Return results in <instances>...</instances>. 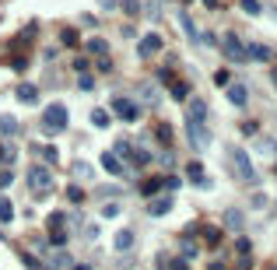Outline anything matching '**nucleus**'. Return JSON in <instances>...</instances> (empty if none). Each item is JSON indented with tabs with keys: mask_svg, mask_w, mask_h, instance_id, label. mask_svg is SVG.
Segmentation results:
<instances>
[{
	"mask_svg": "<svg viewBox=\"0 0 277 270\" xmlns=\"http://www.w3.org/2000/svg\"><path fill=\"white\" fill-rule=\"evenodd\" d=\"M25 179H28V190H32L35 197H46V193H53V172L42 169V165H32Z\"/></svg>",
	"mask_w": 277,
	"mask_h": 270,
	"instance_id": "nucleus-1",
	"label": "nucleus"
},
{
	"mask_svg": "<svg viewBox=\"0 0 277 270\" xmlns=\"http://www.w3.org/2000/svg\"><path fill=\"white\" fill-rule=\"evenodd\" d=\"M228 155H231V165H235V172L246 179V183H260V175H256V169H253V161H249V155H246L242 147H228Z\"/></svg>",
	"mask_w": 277,
	"mask_h": 270,
	"instance_id": "nucleus-2",
	"label": "nucleus"
},
{
	"mask_svg": "<svg viewBox=\"0 0 277 270\" xmlns=\"http://www.w3.org/2000/svg\"><path fill=\"white\" fill-rule=\"evenodd\" d=\"M186 133H189V144L197 147V151H203V147H211V130L207 123H200V119H186Z\"/></svg>",
	"mask_w": 277,
	"mask_h": 270,
	"instance_id": "nucleus-3",
	"label": "nucleus"
},
{
	"mask_svg": "<svg viewBox=\"0 0 277 270\" xmlns=\"http://www.w3.org/2000/svg\"><path fill=\"white\" fill-rule=\"evenodd\" d=\"M42 123H46L53 133H60V130H67V106H60V102H53V106L42 112Z\"/></svg>",
	"mask_w": 277,
	"mask_h": 270,
	"instance_id": "nucleus-4",
	"label": "nucleus"
},
{
	"mask_svg": "<svg viewBox=\"0 0 277 270\" xmlns=\"http://www.w3.org/2000/svg\"><path fill=\"white\" fill-rule=\"evenodd\" d=\"M221 49H225V56L231 60V64H242V60H246V46L239 42L235 32H225L221 35Z\"/></svg>",
	"mask_w": 277,
	"mask_h": 270,
	"instance_id": "nucleus-5",
	"label": "nucleus"
},
{
	"mask_svg": "<svg viewBox=\"0 0 277 270\" xmlns=\"http://www.w3.org/2000/svg\"><path fill=\"white\" fill-rule=\"evenodd\" d=\"M112 109L120 119H126V123H134V119L140 116V106L137 102H130V98H112Z\"/></svg>",
	"mask_w": 277,
	"mask_h": 270,
	"instance_id": "nucleus-6",
	"label": "nucleus"
},
{
	"mask_svg": "<svg viewBox=\"0 0 277 270\" xmlns=\"http://www.w3.org/2000/svg\"><path fill=\"white\" fill-rule=\"evenodd\" d=\"M158 49H162V35H154V32L144 35V39L137 42V53H140V56H154Z\"/></svg>",
	"mask_w": 277,
	"mask_h": 270,
	"instance_id": "nucleus-7",
	"label": "nucleus"
},
{
	"mask_svg": "<svg viewBox=\"0 0 277 270\" xmlns=\"http://www.w3.org/2000/svg\"><path fill=\"white\" fill-rule=\"evenodd\" d=\"M242 224H246L242 211H239V207H228V211H225V228H231V232H242Z\"/></svg>",
	"mask_w": 277,
	"mask_h": 270,
	"instance_id": "nucleus-8",
	"label": "nucleus"
},
{
	"mask_svg": "<svg viewBox=\"0 0 277 270\" xmlns=\"http://www.w3.org/2000/svg\"><path fill=\"white\" fill-rule=\"evenodd\" d=\"M274 53L267 49V46H260V42H249V46H246V60H260V64H267Z\"/></svg>",
	"mask_w": 277,
	"mask_h": 270,
	"instance_id": "nucleus-9",
	"label": "nucleus"
},
{
	"mask_svg": "<svg viewBox=\"0 0 277 270\" xmlns=\"http://www.w3.org/2000/svg\"><path fill=\"white\" fill-rule=\"evenodd\" d=\"M228 102H231V106H246V102H249L246 84H228Z\"/></svg>",
	"mask_w": 277,
	"mask_h": 270,
	"instance_id": "nucleus-10",
	"label": "nucleus"
},
{
	"mask_svg": "<svg viewBox=\"0 0 277 270\" xmlns=\"http://www.w3.org/2000/svg\"><path fill=\"white\" fill-rule=\"evenodd\" d=\"M148 211H151L154 218L169 214V211H172V197H158V200H151V204H148Z\"/></svg>",
	"mask_w": 277,
	"mask_h": 270,
	"instance_id": "nucleus-11",
	"label": "nucleus"
},
{
	"mask_svg": "<svg viewBox=\"0 0 277 270\" xmlns=\"http://www.w3.org/2000/svg\"><path fill=\"white\" fill-rule=\"evenodd\" d=\"M186 119H200V123H207V102L193 98V102H189V116Z\"/></svg>",
	"mask_w": 277,
	"mask_h": 270,
	"instance_id": "nucleus-12",
	"label": "nucleus"
},
{
	"mask_svg": "<svg viewBox=\"0 0 277 270\" xmlns=\"http://www.w3.org/2000/svg\"><path fill=\"white\" fill-rule=\"evenodd\" d=\"M112 246L120 249V253H126V249H134V232H116V238H112Z\"/></svg>",
	"mask_w": 277,
	"mask_h": 270,
	"instance_id": "nucleus-13",
	"label": "nucleus"
},
{
	"mask_svg": "<svg viewBox=\"0 0 277 270\" xmlns=\"http://www.w3.org/2000/svg\"><path fill=\"white\" fill-rule=\"evenodd\" d=\"M162 186H165V179H162V175H154V179H144V183H140V193H144V197H154V193L162 190Z\"/></svg>",
	"mask_w": 277,
	"mask_h": 270,
	"instance_id": "nucleus-14",
	"label": "nucleus"
},
{
	"mask_svg": "<svg viewBox=\"0 0 277 270\" xmlns=\"http://www.w3.org/2000/svg\"><path fill=\"white\" fill-rule=\"evenodd\" d=\"M137 92H140V98L148 102V106H158V88H154L151 81H144V84L137 88Z\"/></svg>",
	"mask_w": 277,
	"mask_h": 270,
	"instance_id": "nucleus-15",
	"label": "nucleus"
},
{
	"mask_svg": "<svg viewBox=\"0 0 277 270\" xmlns=\"http://www.w3.org/2000/svg\"><path fill=\"white\" fill-rule=\"evenodd\" d=\"M200 235H203V242H207V246H217V242H221V228H214V224H203Z\"/></svg>",
	"mask_w": 277,
	"mask_h": 270,
	"instance_id": "nucleus-16",
	"label": "nucleus"
},
{
	"mask_svg": "<svg viewBox=\"0 0 277 270\" xmlns=\"http://www.w3.org/2000/svg\"><path fill=\"white\" fill-rule=\"evenodd\" d=\"M102 169H106V172H112V175H120L123 172V165H120V158H116V155H102Z\"/></svg>",
	"mask_w": 277,
	"mask_h": 270,
	"instance_id": "nucleus-17",
	"label": "nucleus"
},
{
	"mask_svg": "<svg viewBox=\"0 0 277 270\" xmlns=\"http://www.w3.org/2000/svg\"><path fill=\"white\" fill-rule=\"evenodd\" d=\"M88 53H95V56H102V53H109V42L106 39H88V46H84Z\"/></svg>",
	"mask_w": 277,
	"mask_h": 270,
	"instance_id": "nucleus-18",
	"label": "nucleus"
},
{
	"mask_svg": "<svg viewBox=\"0 0 277 270\" xmlns=\"http://www.w3.org/2000/svg\"><path fill=\"white\" fill-rule=\"evenodd\" d=\"M18 98H21V102H35V98H39V88H35V84H21V88H18Z\"/></svg>",
	"mask_w": 277,
	"mask_h": 270,
	"instance_id": "nucleus-19",
	"label": "nucleus"
},
{
	"mask_svg": "<svg viewBox=\"0 0 277 270\" xmlns=\"http://www.w3.org/2000/svg\"><path fill=\"white\" fill-rule=\"evenodd\" d=\"M0 221H4V224H7V221H14V207H11V200H7V197H0Z\"/></svg>",
	"mask_w": 277,
	"mask_h": 270,
	"instance_id": "nucleus-20",
	"label": "nucleus"
},
{
	"mask_svg": "<svg viewBox=\"0 0 277 270\" xmlns=\"http://www.w3.org/2000/svg\"><path fill=\"white\" fill-rule=\"evenodd\" d=\"M0 130L4 133H18V119L14 116H0Z\"/></svg>",
	"mask_w": 277,
	"mask_h": 270,
	"instance_id": "nucleus-21",
	"label": "nucleus"
},
{
	"mask_svg": "<svg viewBox=\"0 0 277 270\" xmlns=\"http://www.w3.org/2000/svg\"><path fill=\"white\" fill-rule=\"evenodd\" d=\"M179 21H183V32H186L189 39H200V32H197V25H193V21H189V14H183V18H179Z\"/></svg>",
	"mask_w": 277,
	"mask_h": 270,
	"instance_id": "nucleus-22",
	"label": "nucleus"
},
{
	"mask_svg": "<svg viewBox=\"0 0 277 270\" xmlns=\"http://www.w3.org/2000/svg\"><path fill=\"white\" fill-rule=\"evenodd\" d=\"M46 224H49V232H63V214H49Z\"/></svg>",
	"mask_w": 277,
	"mask_h": 270,
	"instance_id": "nucleus-23",
	"label": "nucleus"
},
{
	"mask_svg": "<svg viewBox=\"0 0 277 270\" xmlns=\"http://www.w3.org/2000/svg\"><path fill=\"white\" fill-rule=\"evenodd\" d=\"M21 263H25L28 270H46V267H42V263H39V260L32 256V253H21Z\"/></svg>",
	"mask_w": 277,
	"mask_h": 270,
	"instance_id": "nucleus-24",
	"label": "nucleus"
},
{
	"mask_svg": "<svg viewBox=\"0 0 277 270\" xmlns=\"http://www.w3.org/2000/svg\"><path fill=\"white\" fill-rule=\"evenodd\" d=\"M214 84H217V88H228V84H231V74H228V70H217V74H214Z\"/></svg>",
	"mask_w": 277,
	"mask_h": 270,
	"instance_id": "nucleus-25",
	"label": "nucleus"
},
{
	"mask_svg": "<svg viewBox=\"0 0 277 270\" xmlns=\"http://www.w3.org/2000/svg\"><path fill=\"white\" fill-rule=\"evenodd\" d=\"M186 95H189V88H186L183 81H176V84H172V98H179V102H183Z\"/></svg>",
	"mask_w": 277,
	"mask_h": 270,
	"instance_id": "nucleus-26",
	"label": "nucleus"
},
{
	"mask_svg": "<svg viewBox=\"0 0 277 270\" xmlns=\"http://www.w3.org/2000/svg\"><path fill=\"white\" fill-rule=\"evenodd\" d=\"M74 175H77V179H92V165L77 161V165H74Z\"/></svg>",
	"mask_w": 277,
	"mask_h": 270,
	"instance_id": "nucleus-27",
	"label": "nucleus"
},
{
	"mask_svg": "<svg viewBox=\"0 0 277 270\" xmlns=\"http://www.w3.org/2000/svg\"><path fill=\"white\" fill-rule=\"evenodd\" d=\"M249 249H253L249 238H239V242H235V253H239V256H249Z\"/></svg>",
	"mask_w": 277,
	"mask_h": 270,
	"instance_id": "nucleus-28",
	"label": "nucleus"
},
{
	"mask_svg": "<svg viewBox=\"0 0 277 270\" xmlns=\"http://www.w3.org/2000/svg\"><path fill=\"white\" fill-rule=\"evenodd\" d=\"M67 200H70V204H81V200H84V190L70 186V190H67Z\"/></svg>",
	"mask_w": 277,
	"mask_h": 270,
	"instance_id": "nucleus-29",
	"label": "nucleus"
},
{
	"mask_svg": "<svg viewBox=\"0 0 277 270\" xmlns=\"http://www.w3.org/2000/svg\"><path fill=\"white\" fill-rule=\"evenodd\" d=\"M49 242H53L56 249H63V242H67V232H49Z\"/></svg>",
	"mask_w": 277,
	"mask_h": 270,
	"instance_id": "nucleus-30",
	"label": "nucleus"
},
{
	"mask_svg": "<svg viewBox=\"0 0 277 270\" xmlns=\"http://www.w3.org/2000/svg\"><path fill=\"white\" fill-rule=\"evenodd\" d=\"M242 11H246V14H260L263 7H260V0H242Z\"/></svg>",
	"mask_w": 277,
	"mask_h": 270,
	"instance_id": "nucleus-31",
	"label": "nucleus"
},
{
	"mask_svg": "<svg viewBox=\"0 0 277 270\" xmlns=\"http://www.w3.org/2000/svg\"><path fill=\"white\" fill-rule=\"evenodd\" d=\"M158 141H162V144H169V141H172V127H169V123L158 127Z\"/></svg>",
	"mask_w": 277,
	"mask_h": 270,
	"instance_id": "nucleus-32",
	"label": "nucleus"
},
{
	"mask_svg": "<svg viewBox=\"0 0 277 270\" xmlns=\"http://www.w3.org/2000/svg\"><path fill=\"white\" fill-rule=\"evenodd\" d=\"M130 158H134V165H137V169H144V165H148L151 158H148V151H134V155H130Z\"/></svg>",
	"mask_w": 277,
	"mask_h": 270,
	"instance_id": "nucleus-33",
	"label": "nucleus"
},
{
	"mask_svg": "<svg viewBox=\"0 0 277 270\" xmlns=\"http://www.w3.org/2000/svg\"><path fill=\"white\" fill-rule=\"evenodd\" d=\"M92 123H95V127H106V123H109V116L102 112V109H95V112H92Z\"/></svg>",
	"mask_w": 277,
	"mask_h": 270,
	"instance_id": "nucleus-34",
	"label": "nucleus"
},
{
	"mask_svg": "<svg viewBox=\"0 0 277 270\" xmlns=\"http://www.w3.org/2000/svg\"><path fill=\"white\" fill-rule=\"evenodd\" d=\"M77 84H81V92H92V88H95V81L88 78V74H81V81H77Z\"/></svg>",
	"mask_w": 277,
	"mask_h": 270,
	"instance_id": "nucleus-35",
	"label": "nucleus"
},
{
	"mask_svg": "<svg viewBox=\"0 0 277 270\" xmlns=\"http://www.w3.org/2000/svg\"><path fill=\"white\" fill-rule=\"evenodd\" d=\"M183 256H186V260L197 256V242H183Z\"/></svg>",
	"mask_w": 277,
	"mask_h": 270,
	"instance_id": "nucleus-36",
	"label": "nucleus"
},
{
	"mask_svg": "<svg viewBox=\"0 0 277 270\" xmlns=\"http://www.w3.org/2000/svg\"><path fill=\"white\" fill-rule=\"evenodd\" d=\"M169 270H189V263H186V256H183V260H172V263H169Z\"/></svg>",
	"mask_w": 277,
	"mask_h": 270,
	"instance_id": "nucleus-37",
	"label": "nucleus"
},
{
	"mask_svg": "<svg viewBox=\"0 0 277 270\" xmlns=\"http://www.w3.org/2000/svg\"><path fill=\"white\" fill-rule=\"evenodd\" d=\"M116 211H120V207H116V204H106V207H102V218H112Z\"/></svg>",
	"mask_w": 277,
	"mask_h": 270,
	"instance_id": "nucleus-38",
	"label": "nucleus"
},
{
	"mask_svg": "<svg viewBox=\"0 0 277 270\" xmlns=\"http://www.w3.org/2000/svg\"><path fill=\"white\" fill-rule=\"evenodd\" d=\"M116 155H130V144L126 141H116Z\"/></svg>",
	"mask_w": 277,
	"mask_h": 270,
	"instance_id": "nucleus-39",
	"label": "nucleus"
},
{
	"mask_svg": "<svg viewBox=\"0 0 277 270\" xmlns=\"http://www.w3.org/2000/svg\"><path fill=\"white\" fill-rule=\"evenodd\" d=\"M14 158V151H11V147H4V144H0V161H11Z\"/></svg>",
	"mask_w": 277,
	"mask_h": 270,
	"instance_id": "nucleus-40",
	"label": "nucleus"
},
{
	"mask_svg": "<svg viewBox=\"0 0 277 270\" xmlns=\"http://www.w3.org/2000/svg\"><path fill=\"white\" fill-rule=\"evenodd\" d=\"M60 39H63V42H67V46H74V42H77V35H74V32H70V28H67V32H63V35H60Z\"/></svg>",
	"mask_w": 277,
	"mask_h": 270,
	"instance_id": "nucleus-41",
	"label": "nucleus"
},
{
	"mask_svg": "<svg viewBox=\"0 0 277 270\" xmlns=\"http://www.w3.org/2000/svg\"><path fill=\"white\" fill-rule=\"evenodd\" d=\"M203 4H207V7H217V0H203Z\"/></svg>",
	"mask_w": 277,
	"mask_h": 270,
	"instance_id": "nucleus-42",
	"label": "nucleus"
},
{
	"mask_svg": "<svg viewBox=\"0 0 277 270\" xmlns=\"http://www.w3.org/2000/svg\"><path fill=\"white\" fill-rule=\"evenodd\" d=\"M211 270H225V267H221V263H211Z\"/></svg>",
	"mask_w": 277,
	"mask_h": 270,
	"instance_id": "nucleus-43",
	"label": "nucleus"
},
{
	"mask_svg": "<svg viewBox=\"0 0 277 270\" xmlns=\"http://www.w3.org/2000/svg\"><path fill=\"white\" fill-rule=\"evenodd\" d=\"M74 270H92V267H84V263H81V267H74Z\"/></svg>",
	"mask_w": 277,
	"mask_h": 270,
	"instance_id": "nucleus-44",
	"label": "nucleus"
},
{
	"mask_svg": "<svg viewBox=\"0 0 277 270\" xmlns=\"http://www.w3.org/2000/svg\"><path fill=\"white\" fill-rule=\"evenodd\" d=\"M274 84H277V70H274Z\"/></svg>",
	"mask_w": 277,
	"mask_h": 270,
	"instance_id": "nucleus-45",
	"label": "nucleus"
}]
</instances>
